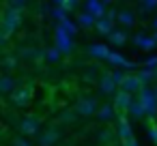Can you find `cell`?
I'll return each instance as SVG.
<instances>
[{"instance_id":"5bb4252c","label":"cell","mask_w":157,"mask_h":146,"mask_svg":"<svg viewBox=\"0 0 157 146\" xmlns=\"http://www.w3.org/2000/svg\"><path fill=\"white\" fill-rule=\"evenodd\" d=\"M17 65H20V54H5L2 58V71H17Z\"/></svg>"},{"instance_id":"6da1fadb","label":"cell","mask_w":157,"mask_h":146,"mask_svg":"<svg viewBox=\"0 0 157 146\" xmlns=\"http://www.w3.org/2000/svg\"><path fill=\"white\" fill-rule=\"evenodd\" d=\"M0 26H2V37H5V41H7V39L22 26V11H20V9H13V7H5Z\"/></svg>"},{"instance_id":"277c9868","label":"cell","mask_w":157,"mask_h":146,"mask_svg":"<svg viewBox=\"0 0 157 146\" xmlns=\"http://www.w3.org/2000/svg\"><path fill=\"white\" fill-rule=\"evenodd\" d=\"M20 133L22 135H26V137H37L39 133H41V118L39 116H35V114H28V116H24L22 120H20Z\"/></svg>"},{"instance_id":"9a60e30c","label":"cell","mask_w":157,"mask_h":146,"mask_svg":"<svg viewBox=\"0 0 157 146\" xmlns=\"http://www.w3.org/2000/svg\"><path fill=\"white\" fill-rule=\"evenodd\" d=\"M78 118H82V116L78 114L75 107H71V110H65V112L58 116V122H63V125H75Z\"/></svg>"},{"instance_id":"ba28073f","label":"cell","mask_w":157,"mask_h":146,"mask_svg":"<svg viewBox=\"0 0 157 146\" xmlns=\"http://www.w3.org/2000/svg\"><path fill=\"white\" fill-rule=\"evenodd\" d=\"M17 86H20V80L15 77V73H11V71H2V75H0V92H2L5 97H9Z\"/></svg>"},{"instance_id":"9c48e42d","label":"cell","mask_w":157,"mask_h":146,"mask_svg":"<svg viewBox=\"0 0 157 146\" xmlns=\"http://www.w3.org/2000/svg\"><path fill=\"white\" fill-rule=\"evenodd\" d=\"M114 116H116V105H114V103H103V105H99V110H97V114H95V118H97L101 125L112 122Z\"/></svg>"},{"instance_id":"5b68a950","label":"cell","mask_w":157,"mask_h":146,"mask_svg":"<svg viewBox=\"0 0 157 146\" xmlns=\"http://www.w3.org/2000/svg\"><path fill=\"white\" fill-rule=\"evenodd\" d=\"M7 99L13 103V107H26V105L30 103V99H33V88H30L28 84H20Z\"/></svg>"},{"instance_id":"ffe728a7","label":"cell","mask_w":157,"mask_h":146,"mask_svg":"<svg viewBox=\"0 0 157 146\" xmlns=\"http://www.w3.org/2000/svg\"><path fill=\"white\" fill-rule=\"evenodd\" d=\"M155 77H157V71H155Z\"/></svg>"},{"instance_id":"44dd1931","label":"cell","mask_w":157,"mask_h":146,"mask_svg":"<svg viewBox=\"0 0 157 146\" xmlns=\"http://www.w3.org/2000/svg\"><path fill=\"white\" fill-rule=\"evenodd\" d=\"M112 146H116V144H112Z\"/></svg>"},{"instance_id":"30bf717a","label":"cell","mask_w":157,"mask_h":146,"mask_svg":"<svg viewBox=\"0 0 157 146\" xmlns=\"http://www.w3.org/2000/svg\"><path fill=\"white\" fill-rule=\"evenodd\" d=\"M131 103H133V92L121 88V90L114 95V105H116V110H129Z\"/></svg>"},{"instance_id":"e0dca14e","label":"cell","mask_w":157,"mask_h":146,"mask_svg":"<svg viewBox=\"0 0 157 146\" xmlns=\"http://www.w3.org/2000/svg\"><path fill=\"white\" fill-rule=\"evenodd\" d=\"M24 5H26V0H7V7H13V9H24Z\"/></svg>"},{"instance_id":"7a4b0ae2","label":"cell","mask_w":157,"mask_h":146,"mask_svg":"<svg viewBox=\"0 0 157 146\" xmlns=\"http://www.w3.org/2000/svg\"><path fill=\"white\" fill-rule=\"evenodd\" d=\"M73 107L78 110V114H80L82 118H95V114H97V110H99V101H97V97H93V95H78Z\"/></svg>"},{"instance_id":"52a82bcc","label":"cell","mask_w":157,"mask_h":146,"mask_svg":"<svg viewBox=\"0 0 157 146\" xmlns=\"http://www.w3.org/2000/svg\"><path fill=\"white\" fill-rule=\"evenodd\" d=\"M95 142H97L99 146H112V144H116V131L105 122V125H101V127L97 129Z\"/></svg>"},{"instance_id":"d6986e66","label":"cell","mask_w":157,"mask_h":146,"mask_svg":"<svg viewBox=\"0 0 157 146\" xmlns=\"http://www.w3.org/2000/svg\"><path fill=\"white\" fill-rule=\"evenodd\" d=\"M153 95H155V101H157V84H155V88H153Z\"/></svg>"},{"instance_id":"2e32d148","label":"cell","mask_w":157,"mask_h":146,"mask_svg":"<svg viewBox=\"0 0 157 146\" xmlns=\"http://www.w3.org/2000/svg\"><path fill=\"white\" fill-rule=\"evenodd\" d=\"M9 146H30V144H28L26 135H15V137L9 142Z\"/></svg>"},{"instance_id":"3957f363","label":"cell","mask_w":157,"mask_h":146,"mask_svg":"<svg viewBox=\"0 0 157 146\" xmlns=\"http://www.w3.org/2000/svg\"><path fill=\"white\" fill-rule=\"evenodd\" d=\"M63 137V122H54L41 129V133L37 135V144L39 146H56Z\"/></svg>"},{"instance_id":"ac0fdd59","label":"cell","mask_w":157,"mask_h":146,"mask_svg":"<svg viewBox=\"0 0 157 146\" xmlns=\"http://www.w3.org/2000/svg\"><path fill=\"white\" fill-rule=\"evenodd\" d=\"M112 41L114 43H125V35L123 32H112Z\"/></svg>"},{"instance_id":"8992f818","label":"cell","mask_w":157,"mask_h":146,"mask_svg":"<svg viewBox=\"0 0 157 146\" xmlns=\"http://www.w3.org/2000/svg\"><path fill=\"white\" fill-rule=\"evenodd\" d=\"M97 88H99L101 95H105V97H114V95L118 92V90H116V88H118V80H116L112 73H105V71H103V73L99 75Z\"/></svg>"},{"instance_id":"8fae6325","label":"cell","mask_w":157,"mask_h":146,"mask_svg":"<svg viewBox=\"0 0 157 146\" xmlns=\"http://www.w3.org/2000/svg\"><path fill=\"white\" fill-rule=\"evenodd\" d=\"M116 22H118L121 26H125V28L136 26V11H133V9H121V11L116 13Z\"/></svg>"},{"instance_id":"7c38bea8","label":"cell","mask_w":157,"mask_h":146,"mask_svg":"<svg viewBox=\"0 0 157 146\" xmlns=\"http://www.w3.org/2000/svg\"><path fill=\"white\" fill-rule=\"evenodd\" d=\"M20 58L22 60H28V62H39L43 58V52L39 47H22L20 50Z\"/></svg>"},{"instance_id":"4fadbf2b","label":"cell","mask_w":157,"mask_h":146,"mask_svg":"<svg viewBox=\"0 0 157 146\" xmlns=\"http://www.w3.org/2000/svg\"><path fill=\"white\" fill-rule=\"evenodd\" d=\"M140 77L138 75H123L121 77V88L123 90H129V92H136V90H140Z\"/></svg>"}]
</instances>
